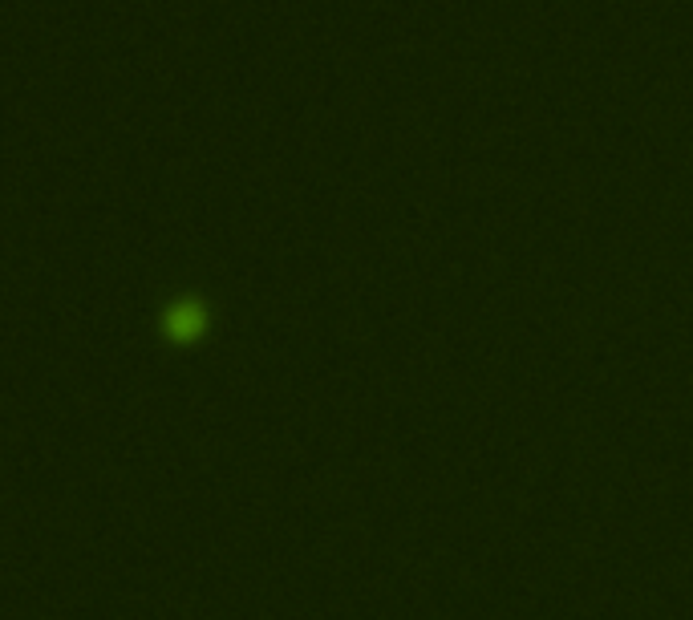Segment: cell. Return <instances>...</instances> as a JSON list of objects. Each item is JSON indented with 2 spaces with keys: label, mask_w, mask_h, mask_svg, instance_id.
<instances>
[{
  "label": "cell",
  "mask_w": 693,
  "mask_h": 620,
  "mask_svg": "<svg viewBox=\"0 0 693 620\" xmlns=\"http://www.w3.org/2000/svg\"><path fill=\"white\" fill-rule=\"evenodd\" d=\"M163 329H167L171 341H191V337L203 329V308H199L195 300H179L175 308H167Z\"/></svg>",
  "instance_id": "obj_1"
}]
</instances>
